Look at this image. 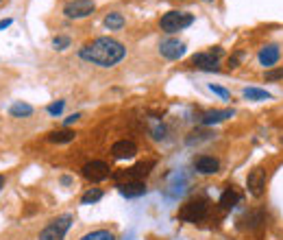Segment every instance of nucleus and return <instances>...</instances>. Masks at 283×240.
Here are the masks:
<instances>
[{
  "label": "nucleus",
  "instance_id": "f257e3e1",
  "mask_svg": "<svg viewBox=\"0 0 283 240\" xmlns=\"http://www.w3.org/2000/svg\"><path fill=\"white\" fill-rule=\"evenodd\" d=\"M78 57L98 68H113L127 57V48L113 38H96L78 48Z\"/></svg>",
  "mask_w": 283,
  "mask_h": 240
},
{
  "label": "nucleus",
  "instance_id": "f03ea898",
  "mask_svg": "<svg viewBox=\"0 0 283 240\" xmlns=\"http://www.w3.org/2000/svg\"><path fill=\"white\" fill-rule=\"evenodd\" d=\"M207 212H209V201L205 196H196V199H190L181 205L177 216L183 223H200L207 218Z\"/></svg>",
  "mask_w": 283,
  "mask_h": 240
},
{
  "label": "nucleus",
  "instance_id": "7ed1b4c3",
  "mask_svg": "<svg viewBox=\"0 0 283 240\" xmlns=\"http://www.w3.org/2000/svg\"><path fill=\"white\" fill-rule=\"evenodd\" d=\"M155 168V162L152 159H146V162H137L135 166H129V168H120L111 173V179L118 184H127V181H144L150 175V170Z\"/></svg>",
  "mask_w": 283,
  "mask_h": 240
},
{
  "label": "nucleus",
  "instance_id": "20e7f679",
  "mask_svg": "<svg viewBox=\"0 0 283 240\" xmlns=\"http://www.w3.org/2000/svg\"><path fill=\"white\" fill-rule=\"evenodd\" d=\"M192 24H194V16L192 13H185V11H168L159 18V28L168 35L185 31V28Z\"/></svg>",
  "mask_w": 283,
  "mask_h": 240
},
{
  "label": "nucleus",
  "instance_id": "39448f33",
  "mask_svg": "<svg viewBox=\"0 0 283 240\" xmlns=\"http://www.w3.org/2000/svg\"><path fill=\"white\" fill-rule=\"evenodd\" d=\"M70 225H72V214L57 216V218H53V221H50L46 227L39 231V238L37 240H63L65 234H68V229H70Z\"/></svg>",
  "mask_w": 283,
  "mask_h": 240
},
{
  "label": "nucleus",
  "instance_id": "423d86ee",
  "mask_svg": "<svg viewBox=\"0 0 283 240\" xmlns=\"http://www.w3.org/2000/svg\"><path fill=\"white\" fill-rule=\"evenodd\" d=\"M222 55H224V50L220 46H214V48L205 50V53H196L190 59V63L194 65V68H198V70L216 72L218 70V61H220Z\"/></svg>",
  "mask_w": 283,
  "mask_h": 240
},
{
  "label": "nucleus",
  "instance_id": "0eeeda50",
  "mask_svg": "<svg viewBox=\"0 0 283 240\" xmlns=\"http://www.w3.org/2000/svg\"><path fill=\"white\" fill-rule=\"evenodd\" d=\"M81 175L87 181H92V184H98V181H105L111 177V166L103 162V159H92V162L83 164Z\"/></svg>",
  "mask_w": 283,
  "mask_h": 240
},
{
  "label": "nucleus",
  "instance_id": "6e6552de",
  "mask_svg": "<svg viewBox=\"0 0 283 240\" xmlns=\"http://www.w3.org/2000/svg\"><path fill=\"white\" fill-rule=\"evenodd\" d=\"M94 9H96L94 0H70V3L63 5V16L70 20H83L92 16Z\"/></svg>",
  "mask_w": 283,
  "mask_h": 240
},
{
  "label": "nucleus",
  "instance_id": "1a4fd4ad",
  "mask_svg": "<svg viewBox=\"0 0 283 240\" xmlns=\"http://www.w3.org/2000/svg\"><path fill=\"white\" fill-rule=\"evenodd\" d=\"M159 55L168 61H177L185 55V44L177 38H166V40H161V44H159Z\"/></svg>",
  "mask_w": 283,
  "mask_h": 240
},
{
  "label": "nucleus",
  "instance_id": "9d476101",
  "mask_svg": "<svg viewBox=\"0 0 283 240\" xmlns=\"http://www.w3.org/2000/svg\"><path fill=\"white\" fill-rule=\"evenodd\" d=\"M268 221V214L264 212V210H251V212H246L242 218H239V229H249V231H255L259 227H264Z\"/></svg>",
  "mask_w": 283,
  "mask_h": 240
},
{
  "label": "nucleus",
  "instance_id": "9b49d317",
  "mask_svg": "<svg viewBox=\"0 0 283 240\" xmlns=\"http://www.w3.org/2000/svg\"><path fill=\"white\" fill-rule=\"evenodd\" d=\"M279 59H281V48L277 44H268V46L259 48V53H257V61H259V65H264L266 70L274 68Z\"/></svg>",
  "mask_w": 283,
  "mask_h": 240
},
{
  "label": "nucleus",
  "instance_id": "f8f14e48",
  "mask_svg": "<svg viewBox=\"0 0 283 240\" xmlns=\"http://www.w3.org/2000/svg\"><path fill=\"white\" fill-rule=\"evenodd\" d=\"M235 112L233 109H209V112H203L198 122L203 127H212V125H218V122H224L229 118H233Z\"/></svg>",
  "mask_w": 283,
  "mask_h": 240
},
{
  "label": "nucleus",
  "instance_id": "ddd939ff",
  "mask_svg": "<svg viewBox=\"0 0 283 240\" xmlns=\"http://www.w3.org/2000/svg\"><path fill=\"white\" fill-rule=\"evenodd\" d=\"M194 170L198 175H216L220 170V159L214 157V155H198L194 157Z\"/></svg>",
  "mask_w": 283,
  "mask_h": 240
},
{
  "label": "nucleus",
  "instance_id": "4468645a",
  "mask_svg": "<svg viewBox=\"0 0 283 240\" xmlns=\"http://www.w3.org/2000/svg\"><path fill=\"white\" fill-rule=\"evenodd\" d=\"M246 188L253 196H261L264 194V188H266V170L264 168H255L249 173L246 177Z\"/></svg>",
  "mask_w": 283,
  "mask_h": 240
},
{
  "label": "nucleus",
  "instance_id": "2eb2a0df",
  "mask_svg": "<svg viewBox=\"0 0 283 240\" xmlns=\"http://www.w3.org/2000/svg\"><path fill=\"white\" fill-rule=\"evenodd\" d=\"M111 155L113 159H131L137 155V144L133 140H118L111 147Z\"/></svg>",
  "mask_w": 283,
  "mask_h": 240
},
{
  "label": "nucleus",
  "instance_id": "dca6fc26",
  "mask_svg": "<svg viewBox=\"0 0 283 240\" xmlns=\"http://www.w3.org/2000/svg\"><path fill=\"white\" fill-rule=\"evenodd\" d=\"M118 192L122 196H127V199H137V196H144L146 194V184L144 181H127V184H118Z\"/></svg>",
  "mask_w": 283,
  "mask_h": 240
},
{
  "label": "nucleus",
  "instance_id": "f3484780",
  "mask_svg": "<svg viewBox=\"0 0 283 240\" xmlns=\"http://www.w3.org/2000/svg\"><path fill=\"white\" fill-rule=\"evenodd\" d=\"M74 138H76V131L63 127L59 131H50V133L46 135V140L53 142V144H70V142H74Z\"/></svg>",
  "mask_w": 283,
  "mask_h": 240
},
{
  "label": "nucleus",
  "instance_id": "a211bd4d",
  "mask_svg": "<svg viewBox=\"0 0 283 240\" xmlns=\"http://www.w3.org/2000/svg\"><path fill=\"white\" fill-rule=\"evenodd\" d=\"M237 203H239V192L235 190V188H227V190L220 194V201H218V205H220L224 212H229V210H233Z\"/></svg>",
  "mask_w": 283,
  "mask_h": 240
},
{
  "label": "nucleus",
  "instance_id": "6ab92c4d",
  "mask_svg": "<svg viewBox=\"0 0 283 240\" xmlns=\"http://www.w3.org/2000/svg\"><path fill=\"white\" fill-rule=\"evenodd\" d=\"M9 116L11 118H28V116H33V105L24 103V100H16L9 107Z\"/></svg>",
  "mask_w": 283,
  "mask_h": 240
},
{
  "label": "nucleus",
  "instance_id": "aec40b11",
  "mask_svg": "<svg viewBox=\"0 0 283 240\" xmlns=\"http://www.w3.org/2000/svg\"><path fill=\"white\" fill-rule=\"evenodd\" d=\"M125 16L122 13H118V11H111V13H107L105 16V26L109 28V31H120L122 26H125Z\"/></svg>",
  "mask_w": 283,
  "mask_h": 240
},
{
  "label": "nucleus",
  "instance_id": "412c9836",
  "mask_svg": "<svg viewBox=\"0 0 283 240\" xmlns=\"http://www.w3.org/2000/svg\"><path fill=\"white\" fill-rule=\"evenodd\" d=\"M103 190L100 188H90V190H85L83 196H81V205H94V203H98L103 199Z\"/></svg>",
  "mask_w": 283,
  "mask_h": 240
},
{
  "label": "nucleus",
  "instance_id": "4be33fe9",
  "mask_svg": "<svg viewBox=\"0 0 283 240\" xmlns=\"http://www.w3.org/2000/svg\"><path fill=\"white\" fill-rule=\"evenodd\" d=\"M78 240H115V234L109 231V229H94V231H90V234L81 236Z\"/></svg>",
  "mask_w": 283,
  "mask_h": 240
},
{
  "label": "nucleus",
  "instance_id": "5701e85b",
  "mask_svg": "<svg viewBox=\"0 0 283 240\" xmlns=\"http://www.w3.org/2000/svg\"><path fill=\"white\" fill-rule=\"evenodd\" d=\"M244 98H249V100H268L272 96H270V92L259 90V87H246V90H244Z\"/></svg>",
  "mask_w": 283,
  "mask_h": 240
},
{
  "label": "nucleus",
  "instance_id": "b1692460",
  "mask_svg": "<svg viewBox=\"0 0 283 240\" xmlns=\"http://www.w3.org/2000/svg\"><path fill=\"white\" fill-rule=\"evenodd\" d=\"M150 138L152 140H164L166 138V125L161 120H150Z\"/></svg>",
  "mask_w": 283,
  "mask_h": 240
},
{
  "label": "nucleus",
  "instance_id": "393cba45",
  "mask_svg": "<svg viewBox=\"0 0 283 240\" xmlns=\"http://www.w3.org/2000/svg\"><path fill=\"white\" fill-rule=\"evenodd\" d=\"M212 131H194V133L187 135V144H198V142H205V140H212Z\"/></svg>",
  "mask_w": 283,
  "mask_h": 240
},
{
  "label": "nucleus",
  "instance_id": "a878e982",
  "mask_svg": "<svg viewBox=\"0 0 283 240\" xmlns=\"http://www.w3.org/2000/svg\"><path fill=\"white\" fill-rule=\"evenodd\" d=\"M70 44H72V40L68 38V35H55L53 38V48L55 50H65V48H70Z\"/></svg>",
  "mask_w": 283,
  "mask_h": 240
},
{
  "label": "nucleus",
  "instance_id": "bb28decb",
  "mask_svg": "<svg viewBox=\"0 0 283 240\" xmlns=\"http://www.w3.org/2000/svg\"><path fill=\"white\" fill-rule=\"evenodd\" d=\"M63 107H65V100H55V103H50L46 107V112L53 116V118H59V116L63 114Z\"/></svg>",
  "mask_w": 283,
  "mask_h": 240
},
{
  "label": "nucleus",
  "instance_id": "cd10ccee",
  "mask_svg": "<svg viewBox=\"0 0 283 240\" xmlns=\"http://www.w3.org/2000/svg\"><path fill=\"white\" fill-rule=\"evenodd\" d=\"M264 79L266 81H281L283 79V68H270L264 72Z\"/></svg>",
  "mask_w": 283,
  "mask_h": 240
},
{
  "label": "nucleus",
  "instance_id": "c85d7f7f",
  "mask_svg": "<svg viewBox=\"0 0 283 240\" xmlns=\"http://www.w3.org/2000/svg\"><path fill=\"white\" fill-rule=\"evenodd\" d=\"M209 90H212L214 94H218L222 100H229L231 98V92L229 90H224V87H220V85H214V83H209Z\"/></svg>",
  "mask_w": 283,
  "mask_h": 240
},
{
  "label": "nucleus",
  "instance_id": "c756f323",
  "mask_svg": "<svg viewBox=\"0 0 283 240\" xmlns=\"http://www.w3.org/2000/svg\"><path fill=\"white\" fill-rule=\"evenodd\" d=\"M239 59H242V53H235V55H231L229 59H227V65H229L231 70H233V68H237V65H239Z\"/></svg>",
  "mask_w": 283,
  "mask_h": 240
},
{
  "label": "nucleus",
  "instance_id": "7c9ffc66",
  "mask_svg": "<svg viewBox=\"0 0 283 240\" xmlns=\"http://www.w3.org/2000/svg\"><path fill=\"white\" fill-rule=\"evenodd\" d=\"M78 120H81V114H72V116H68V118L63 120V127L68 129L70 125H74V122H78Z\"/></svg>",
  "mask_w": 283,
  "mask_h": 240
},
{
  "label": "nucleus",
  "instance_id": "2f4dec72",
  "mask_svg": "<svg viewBox=\"0 0 283 240\" xmlns=\"http://www.w3.org/2000/svg\"><path fill=\"white\" fill-rule=\"evenodd\" d=\"M13 24V20L11 18H5V20H0V31H5V28H9Z\"/></svg>",
  "mask_w": 283,
  "mask_h": 240
},
{
  "label": "nucleus",
  "instance_id": "473e14b6",
  "mask_svg": "<svg viewBox=\"0 0 283 240\" xmlns=\"http://www.w3.org/2000/svg\"><path fill=\"white\" fill-rule=\"evenodd\" d=\"M61 184H63V186H72V177H68V175H63V177H61Z\"/></svg>",
  "mask_w": 283,
  "mask_h": 240
},
{
  "label": "nucleus",
  "instance_id": "72a5a7b5",
  "mask_svg": "<svg viewBox=\"0 0 283 240\" xmlns=\"http://www.w3.org/2000/svg\"><path fill=\"white\" fill-rule=\"evenodd\" d=\"M5 184H7V179H5V175H0V190L5 188Z\"/></svg>",
  "mask_w": 283,
  "mask_h": 240
},
{
  "label": "nucleus",
  "instance_id": "f704fd0d",
  "mask_svg": "<svg viewBox=\"0 0 283 240\" xmlns=\"http://www.w3.org/2000/svg\"><path fill=\"white\" fill-rule=\"evenodd\" d=\"M203 3H214V0H203Z\"/></svg>",
  "mask_w": 283,
  "mask_h": 240
},
{
  "label": "nucleus",
  "instance_id": "c9c22d12",
  "mask_svg": "<svg viewBox=\"0 0 283 240\" xmlns=\"http://www.w3.org/2000/svg\"><path fill=\"white\" fill-rule=\"evenodd\" d=\"M281 144H283V135H281Z\"/></svg>",
  "mask_w": 283,
  "mask_h": 240
},
{
  "label": "nucleus",
  "instance_id": "e433bc0d",
  "mask_svg": "<svg viewBox=\"0 0 283 240\" xmlns=\"http://www.w3.org/2000/svg\"><path fill=\"white\" fill-rule=\"evenodd\" d=\"M0 3H3V0H0Z\"/></svg>",
  "mask_w": 283,
  "mask_h": 240
}]
</instances>
